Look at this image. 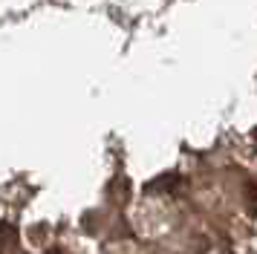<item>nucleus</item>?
Masks as SVG:
<instances>
[]
</instances>
